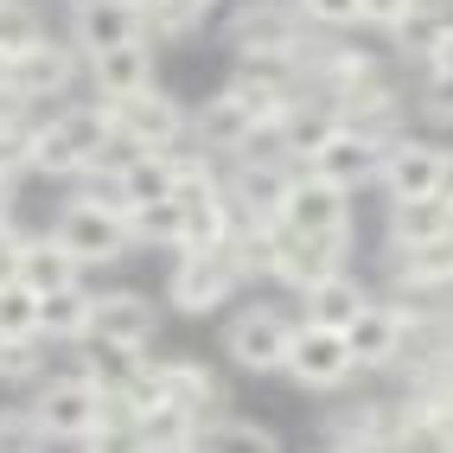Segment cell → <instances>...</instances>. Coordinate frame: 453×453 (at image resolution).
Here are the masks:
<instances>
[{
	"mask_svg": "<svg viewBox=\"0 0 453 453\" xmlns=\"http://www.w3.org/2000/svg\"><path fill=\"white\" fill-rule=\"evenodd\" d=\"M39 33H45V13L33 7V0H0V51L33 45Z\"/></svg>",
	"mask_w": 453,
	"mask_h": 453,
	"instance_id": "36",
	"label": "cell"
},
{
	"mask_svg": "<svg viewBox=\"0 0 453 453\" xmlns=\"http://www.w3.org/2000/svg\"><path fill=\"white\" fill-rule=\"evenodd\" d=\"M39 332V294L26 281H0V339H33Z\"/></svg>",
	"mask_w": 453,
	"mask_h": 453,
	"instance_id": "35",
	"label": "cell"
},
{
	"mask_svg": "<svg viewBox=\"0 0 453 453\" xmlns=\"http://www.w3.org/2000/svg\"><path fill=\"white\" fill-rule=\"evenodd\" d=\"M89 313H96V294H89L83 281H71V288H51V294H39V339L58 351V345H77V339H89Z\"/></svg>",
	"mask_w": 453,
	"mask_h": 453,
	"instance_id": "24",
	"label": "cell"
},
{
	"mask_svg": "<svg viewBox=\"0 0 453 453\" xmlns=\"http://www.w3.org/2000/svg\"><path fill=\"white\" fill-rule=\"evenodd\" d=\"M77 71H83V51L71 39H51V33H39L33 45L7 51V89H13L26 109L65 103L71 89H77Z\"/></svg>",
	"mask_w": 453,
	"mask_h": 453,
	"instance_id": "6",
	"label": "cell"
},
{
	"mask_svg": "<svg viewBox=\"0 0 453 453\" xmlns=\"http://www.w3.org/2000/svg\"><path fill=\"white\" fill-rule=\"evenodd\" d=\"M115 186H122V211L128 204H154V198H173V179H179V154L186 147H173V154H134V147H115Z\"/></svg>",
	"mask_w": 453,
	"mask_h": 453,
	"instance_id": "21",
	"label": "cell"
},
{
	"mask_svg": "<svg viewBox=\"0 0 453 453\" xmlns=\"http://www.w3.org/2000/svg\"><path fill=\"white\" fill-rule=\"evenodd\" d=\"M230 96L243 103L256 122H275V115L294 103V89H300V71L288 65V58H236V71H230Z\"/></svg>",
	"mask_w": 453,
	"mask_h": 453,
	"instance_id": "15",
	"label": "cell"
},
{
	"mask_svg": "<svg viewBox=\"0 0 453 453\" xmlns=\"http://www.w3.org/2000/svg\"><path fill=\"white\" fill-rule=\"evenodd\" d=\"M365 300H371L365 281H351L345 268H339V275H326V281H313V288H300V319L345 332V326L357 319V307H365Z\"/></svg>",
	"mask_w": 453,
	"mask_h": 453,
	"instance_id": "27",
	"label": "cell"
},
{
	"mask_svg": "<svg viewBox=\"0 0 453 453\" xmlns=\"http://www.w3.org/2000/svg\"><path fill=\"white\" fill-rule=\"evenodd\" d=\"M13 256H19V224L0 218V281H13Z\"/></svg>",
	"mask_w": 453,
	"mask_h": 453,
	"instance_id": "41",
	"label": "cell"
},
{
	"mask_svg": "<svg viewBox=\"0 0 453 453\" xmlns=\"http://www.w3.org/2000/svg\"><path fill=\"white\" fill-rule=\"evenodd\" d=\"M45 371H51V345L39 339V332H33V339H0V383H7V389L39 383Z\"/></svg>",
	"mask_w": 453,
	"mask_h": 453,
	"instance_id": "33",
	"label": "cell"
},
{
	"mask_svg": "<svg viewBox=\"0 0 453 453\" xmlns=\"http://www.w3.org/2000/svg\"><path fill=\"white\" fill-rule=\"evenodd\" d=\"M383 256H389V294H409V288H447V281H453L447 243H409V250H383Z\"/></svg>",
	"mask_w": 453,
	"mask_h": 453,
	"instance_id": "29",
	"label": "cell"
},
{
	"mask_svg": "<svg viewBox=\"0 0 453 453\" xmlns=\"http://www.w3.org/2000/svg\"><path fill=\"white\" fill-rule=\"evenodd\" d=\"M0 447L7 453H33V447H45V434H39V421L26 409H0Z\"/></svg>",
	"mask_w": 453,
	"mask_h": 453,
	"instance_id": "38",
	"label": "cell"
},
{
	"mask_svg": "<svg viewBox=\"0 0 453 453\" xmlns=\"http://www.w3.org/2000/svg\"><path fill=\"white\" fill-rule=\"evenodd\" d=\"M332 128H339V109H332V103L319 96V89H307V83H300V89H294V103L275 115L281 154H288L294 166H307V160L319 154V147H326V134H332Z\"/></svg>",
	"mask_w": 453,
	"mask_h": 453,
	"instance_id": "19",
	"label": "cell"
},
{
	"mask_svg": "<svg viewBox=\"0 0 453 453\" xmlns=\"http://www.w3.org/2000/svg\"><path fill=\"white\" fill-rule=\"evenodd\" d=\"M281 377H288L294 389H307V396H332V389H345V383L357 377L345 332L313 326V319H294L288 351H281Z\"/></svg>",
	"mask_w": 453,
	"mask_h": 453,
	"instance_id": "5",
	"label": "cell"
},
{
	"mask_svg": "<svg viewBox=\"0 0 453 453\" xmlns=\"http://www.w3.org/2000/svg\"><path fill=\"white\" fill-rule=\"evenodd\" d=\"M224 39L236 58H288L300 71V58L313 45V26L294 13V0H243V7L230 13Z\"/></svg>",
	"mask_w": 453,
	"mask_h": 453,
	"instance_id": "3",
	"label": "cell"
},
{
	"mask_svg": "<svg viewBox=\"0 0 453 453\" xmlns=\"http://www.w3.org/2000/svg\"><path fill=\"white\" fill-rule=\"evenodd\" d=\"M447 77H453V71H421V103H415V109L428 115L434 128H447V115H453V103H447Z\"/></svg>",
	"mask_w": 453,
	"mask_h": 453,
	"instance_id": "39",
	"label": "cell"
},
{
	"mask_svg": "<svg viewBox=\"0 0 453 453\" xmlns=\"http://www.w3.org/2000/svg\"><path fill=\"white\" fill-rule=\"evenodd\" d=\"M83 166H89V160H83V147H77L65 128H58L51 115H39L33 134H26V173H39V179H65V186H71Z\"/></svg>",
	"mask_w": 453,
	"mask_h": 453,
	"instance_id": "28",
	"label": "cell"
},
{
	"mask_svg": "<svg viewBox=\"0 0 453 453\" xmlns=\"http://www.w3.org/2000/svg\"><path fill=\"white\" fill-rule=\"evenodd\" d=\"M109 409V389L96 377H83V371H45L39 377V396L26 403V415L39 421V434L45 447H83L89 434H96V421Z\"/></svg>",
	"mask_w": 453,
	"mask_h": 453,
	"instance_id": "1",
	"label": "cell"
},
{
	"mask_svg": "<svg viewBox=\"0 0 453 453\" xmlns=\"http://www.w3.org/2000/svg\"><path fill=\"white\" fill-rule=\"evenodd\" d=\"M345 345H351V365L357 371H396L409 345H415V326L396 300H365L357 319L345 326Z\"/></svg>",
	"mask_w": 453,
	"mask_h": 453,
	"instance_id": "11",
	"label": "cell"
},
{
	"mask_svg": "<svg viewBox=\"0 0 453 453\" xmlns=\"http://www.w3.org/2000/svg\"><path fill=\"white\" fill-rule=\"evenodd\" d=\"M447 147L441 141H421V134H396V141H383V160H377V186L389 198H428V192H447Z\"/></svg>",
	"mask_w": 453,
	"mask_h": 453,
	"instance_id": "9",
	"label": "cell"
},
{
	"mask_svg": "<svg viewBox=\"0 0 453 453\" xmlns=\"http://www.w3.org/2000/svg\"><path fill=\"white\" fill-rule=\"evenodd\" d=\"M89 339H109V345H134L147 351L160 339V307L147 294H96V313H89Z\"/></svg>",
	"mask_w": 453,
	"mask_h": 453,
	"instance_id": "18",
	"label": "cell"
},
{
	"mask_svg": "<svg viewBox=\"0 0 453 453\" xmlns=\"http://www.w3.org/2000/svg\"><path fill=\"white\" fill-rule=\"evenodd\" d=\"M326 441L332 447H396V403H345L339 415H326Z\"/></svg>",
	"mask_w": 453,
	"mask_h": 453,
	"instance_id": "26",
	"label": "cell"
},
{
	"mask_svg": "<svg viewBox=\"0 0 453 453\" xmlns=\"http://www.w3.org/2000/svg\"><path fill=\"white\" fill-rule=\"evenodd\" d=\"M13 198H19V179L0 173V218H13Z\"/></svg>",
	"mask_w": 453,
	"mask_h": 453,
	"instance_id": "42",
	"label": "cell"
},
{
	"mask_svg": "<svg viewBox=\"0 0 453 453\" xmlns=\"http://www.w3.org/2000/svg\"><path fill=\"white\" fill-rule=\"evenodd\" d=\"M173 256H179V262H173V275H166V307H173V313L204 319V313H218L224 300L243 288V268H236L230 243H211V250H173Z\"/></svg>",
	"mask_w": 453,
	"mask_h": 453,
	"instance_id": "4",
	"label": "cell"
},
{
	"mask_svg": "<svg viewBox=\"0 0 453 453\" xmlns=\"http://www.w3.org/2000/svg\"><path fill=\"white\" fill-rule=\"evenodd\" d=\"M51 122L83 147V160H89V166L115 154V115H109V103H103V96H96V103H65V109L51 115Z\"/></svg>",
	"mask_w": 453,
	"mask_h": 453,
	"instance_id": "30",
	"label": "cell"
},
{
	"mask_svg": "<svg viewBox=\"0 0 453 453\" xmlns=\"http://www.w3.org/2000/svg\"><path fill=\"white\" fill-rule=\"evenodd\" d=\"M383 236H389V250L447 243V236H453V198H447V192H428V198H389Z\"/></svg>",
	"mask_w": 453,
	"mask_h": 453,
	"instance_id": "20",
	"label": "cell"
},
{
	"mask_svg": "<svg viewBox=\"0 0 453 453\" xmlns=\"http://www.w3.org/2000/svg\"><path fill=\"white\" fill-rule=\"evenodd\" d=\"M109 115H115V147H134V154H173V147L192 141V109L166 96L160 83L134 89V96H115Z\"/></svg>",
	"mask_w": 453,
	"mask_h": 453,
	"instance_id": "2",
	"label": "cell"
},
{
	"mask_svg": "<svg viewBox=\"0 0 453 453\" xmlns=\"http://www.w3.org/2000/svg\"><path fill=\"white\" fill-rule=\"evenodd\" d=\"M13 281H26L33 294H51V288H71V281H83V268L71 262V250L58 243L51 230H39V236H19V256H13Z\"/></svg>",
	"mask_w": 453,
	"mask_h": 453,
	"instance_id": "23",
	"label": "cell"
},
{
	"mask_svg": "<svg viewBox=\"0 0 453 453\" xmlns=\"http://www.w3.org/2000/svg\"><path fill=\"white\" fill-rule=\"evenodd\" d=\"M218 0H147V39H186L211 19Z\"/></svg>",
	"mask_w": 453,
	"mask_h": 453,
	"instance_id": "34",
	"label": "cell"
},
{
	"mask_svg": "<svg viewBox=\"0 0 453 453\" xmlns=\"http://www.w3.org/2000/svg\"><path fill=\"white\" fill-rule=\"evenodd\" d=\"M415 7V0H357V26H377V33H389L403 13Z\"/></svg>",
	"mask_w": 453,
	"mask_h": 453,
	"instance_id": "40",
	"label": "cell"
},
{
	"mask_svg": "<svg viewBox=\"0 0 453 453\" xmlns=\"http://www.w3.org/2000/svg\"><path fill=\"white\" fill-rule=\"evenodd\" d=\"M250 128H256V115L236 103L230 89H218L204 109H192V141H198V154H211V160H230Z\"/></svg>",
	"mask_w": 453,
	"mask_h": 453,
	"instance_id": "22",
	"label": "cell"
},
{
	"mask_svg": "<svg viewBox=\"0 0 453 453\" xmlns=\"http://www.w3.org/2000/svg\"><path fill=\"white\" fill-rule=\"evenodd\" d=\"M288 332H294V313L275 307V300H250L243 313H230L224 326V357L250 377H275L281 371V351H288Z\"/></svg>",
	"mask_w": 453,
	"mask_h": 453,
	"instance_id": "8",
	"label": "cell"
},
{
	"mask_svg": "<svg viewBox=\"0 0 453 453\" xmlns=\"http://www.w3.org/2000/svg\"><path fill=\"white\" fill-rule=\"evenodd\" d=\"M122 447H147V453H186L198 447V415L173 409V403H141L128 421V441Z\"/></svg>",
	"mask_w": 453,
	"mask_h": 453,
	"instance_id": "25",
	"label": "cell"
},
{
	"mask_svg": "<svg viewBox=\"0 0 453 453\" xmlns=\"http://www.w3.org/2000/svg\"><path fill=\"white\" fill-rule=\"evenodd\" d=\"M294 13L313 26V33H351L357 26V0H294Z\"/></svg>",
	"mask_w": 453,
	"mask_h": 453,
	"instance_id": "37",
	"label": "cell"
},
{
	"mask_svg": "<svg viewBox=\"0 0 453 453\" xmlns=\"http://www.w3.org/2000/svg\"><path fill=\"white\" fill-rule=\"evenodd\" d=\"M351 262V230H281L275 236V275L281 288H313L326 275H339V268Z\"/></svg>",
	"mask_w": 453,
	"mask_h": 453,
	"instance_id": "10",
	"label": "cell"
},
{
	"mask_svg": "<svg viewBox=\"0 0 453 453\" xmlns=\"http://www.w3.org/2000/svg\"><path fill=\"white\" fill-rule=\"evenodd\" d=\"M275 224L281 230H351V192L332 186V179H319L313 166H294Z\"/></svg>",
	"mask_w": 453,
	"mask_h": 453,
	"instance_id": "12",
	"label": "cell"
},
{
	"mask_svg": "<svg viewBox=\"0 0 453 453\" xmlns=\"http://www.w3.org/2000/svg\"><path fill=\"white\" fill-rule=\"evenodd\" d=\"M198 447H243V453H275L281 447V434L268 428V421H250V415H230V409H218V415H204L198 421Z\"/></svg>",
	"mask_w": 453,
	"mask_h": 453,
	"instance_id": "31",
	"label": "cell"
},
{
	"mask_svg": "<svg viewBox=\"0 0 453 453\" xmlns=\"http://www.w3.org/2000/svg\"><path fill=\"white\" fill-rule=\"evenodd\" d=\"M147 39V7L141 0H71V45L83 58H96L109 45Z\"/></svg>",
	"mask_w": 453,
	"mask_h": 453,
	"instance_id": "13",
	"label": "cell"
},
{
	"mask_svg": "<svg viewBox=\"0 0 453 453\" xmlns=\"http://www.w3.org/2000/svg\"><path fill=\"white\" fill-rule=\"evenodd\" d=\"M377 160H383V141H371L365 128L339 122L307 166H313L319 179H332V186H345V192H365V186H377Z\"/></svg>",
	"mask_w": 453,
	"mask_h": 453,
	"instance_id": "16",
	"label": "cell"
},
{
	"mask_svg": "<svg viewBox=\"0 0 453 453\" xmlns=\"http://www.w3.org/2000/svg\"><path fill=\"white\" fill-rule=\"evenodd\" d=\"M389 51L409 71H453V19L447 7H409L389 26Z\"/></svg>",
	"mask_w": 453,
	"mask_h": 453,
	"instance_id": "14",
	"label": "cell"
},
{
	"mask_svg": "<svg viewBox=\"0 0 453 453\" xmlns=\"http://www.w3.org/2000/svg\"><path fill=\"white\" fill-rule=\"evenodd\" d=\"M83 71H89V83H96V96L115 103V96H134V89L160 83V51H154V39L109 45V51H96V58H83Z\"/></svg>",
	"mask_w": 453,
	"mask_h": 453,
	"instance_id": "17",
	"label": "cell"
},
{
	"mask_svg": "<svg viewBox=\"0 0 453 453\" xmlns=\"http://www.w3.org/2000/svg\"><path fill=\"white\" fill-rule=\"evenodd\" d=\"M122 224H128V236L134 243H147V250H173L179 243V198H154V204H128L122 211Z\"/></svg>",
	"mask_w": 453,
	"mask_h": 453,
	"instance_id": "32",
	"label": "cell"
},
{
	"mask_svg": "<svg viewBox=\"0 0 453 453\" xmlns=\"http://www.w3.org/2000/svg\"><path fill=\"white\" fill-rule=\"evenodd\" d=\"M0 89H7V51H0Z\"/></svg>",
	"mask_w": 453,
	"mask_h": 453,
	"instance_id": "43",
	"label": "cell"
},
{
	"mask_svg": "<svg viewBox=\"0 0 453 453\" xmlns=\"http://www.w3.org/2000/svg\"><path fill=\"white\" fill-rule=\"evenodd\" d=\"M51 236L71 250L77 268H115V262H128V250H134V236H128V224H122V211L89 204V198H71L65 211H58Z\"/></svg>",
	"mask_w": 453,
	"mask_h": 453,
	"instance_id": "7",
	"label": "cell"
}]
</instances>
